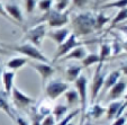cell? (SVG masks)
<instances>
[{"instance_id":"obj_1","label":"cell","mask_w":127,"mask_h":125,"mask_svg":"<svg viewBox=\"0 0 127 125\" xmlns=\"http://www.w3.org/2000/svg\"><path fill=\"white\" fill-rule=\"evenodd\" d=\"M3 48L8 51H14V52L22 53L23 55H25V58L27 59H33V60L37 61V62H43V63H50V60L44 55L42 51L38 47H36L35 45L31 43L26 44H7V43H0Z\"/></svg>"},{"instance_id":"obj_2","label":"cell","mask_w":127,"mask_h":125,"mask_svg":"<svg viewBox=\"0 0 127 125\" xmlns=\"http://www.w3.org/2000/svg\"><path fill=\"white\" fill-rule=\"evenodd\" d=\"M72 27L77 36L79 35H89L96 31L95 27V16L90 12H82L73 16Z\"/></svg>"},{"instance_id":"obj_3","label":"cell","mask_w":127,"mask_h":125,"mask_svg":"<svg viewBox=\"0 0 127 125\" xmlns=\"http://www.w3.org/2000/svg\"><path fill=\"white\" fill-rule=\"evenodd\" d=\"M75 90H77L78 95H79L80 99V105L81 108L80 112L82 113V118H81V124L82 122H84V114L87 112V103H88V80H87L86 76L80 75L79 78L74 81Z\"/></svg>"},{"instance_id":"obj_4","label":"cell","mask_w":127,"mask_h":125,"mask_svg":"<svg viewBox=\"0 0 127 125\" xmlns=\"http://www.w3.org/2000/svg\"><path fill=\"white\" fill-rule=\"evenodd\" d=\"M41 22H47V25L50 27H55V28H61L67 24L69 22V12L65 11H58V10H50L43 16Z\"/></svg>"},{"instance_id":"obj_5","label":"cell","mask_w":127,"mask_h":125,"mask_svg":"<svg viewBox=\"0 0 127 125\" xmlns=\"http://www.w3.org/2000/svg\"><path fill=\"white\" fill-rule=\"evenodd\" d=\"M106 73L103 70V62H99L97 64V68L95 70L94 78H92V84H91V103H94L95 99L99 95L100 90L102 89L103 82H105Z\"/></svg>"},{"instance_id":"obj_6","label":"cell","mask_w":127,"mask_h":125,"mask_svg":"<svg viewBox=\"0 0 127 125\" xmlns=\"http://www.w3.org/2000/svg\"><path fill=\"white\" fill-rule=\"evenodd\" d=\"M77 37L78 36L75 35L74 33L71 34V35H69V37H67V39L65 40L62 44H61V45H59L53 61H58V60H60V59H63L67 53H70L73 48H75L77 46L81 45V43L78 41Z\"/></svg>"},{"instance_id":"obj_7","label":"cell","mask_w":127,"mask_h":125,"mask_svg":"<svg viewBox=\"0 0 127 125\" xmlns=\"http://www.w3.org/2000/svg\"><path fill=\"white\" fill-rule=\"evenodd\" d=\"M45 89V94L50 99L54 100V99L59 98L62 94H64L69 89V84L66 82L60 81V80H52L47 84L44 87Z\"/></svg>"},{"instance_id":"obj_8","label":"cell","mask_w":127,"mask_h":125,"mask_svg":"<svg viewBox=\"0 0 127 125\" xmlns=\"http://www.w3.org/2000/svg\"><path fill=\"white\" fill-rule=\"evenodd\" d=\"M45 36H46L45 24H39V25H37V26L31 28L29 31H27L24 40L31 42V44L35 45L36 47H39L42 44V41H43V39Z\"/></svg>"},{"instance_id":"obj_9","label":"cell","mask_w":127,"mask_h":125,"mask_svg":"<svg viewBox=\"0 0 127 125\" xmlns=\"http://www.w3.org/2000/svg\"><path fill=\"white\" fill-rule=\"evenodd\" d=\"M11 97L14 104L19 108H26V107H29L31 105L35 104V99L32 98L31 96H27L26 94H24L22 90H19L16 87H14L11 90Z\"/></svg>"},{"instance_id":"obj_10","label":"cell","mask_w":127,"mask_h":125,"mask_svg":"<svg viewBox=\"0 0 127 125\" xmlns=\"http://www.w3.org/2000/svg\"><path fill=\"white\" fill-rule=\"evenodd\" d=\"M32 68L37 71V72L41 75V78H42V84L43 87H45L46 84V81L50 79V77L55 72V69L50 64V63H43V62H29Z\"/></svg>"},{"instance_id":"obj_11","label":"cell","mask_w":127,"mask_h":125,"mask_svg":"<svg viewBox=\"0 0 127 125\" xmlns=\"http://www.w3.org/2000/svg\"><path fill=\"white\" fill-rule=\"evenodd\" d=\"M69 35H70V29L66 28V27H61V28H58L55 31H51L48 33H46V36L52 39L58 45H61L69 37Z\"/></svg>"},{"instance_id":"obj_12","label":"cell","mask_w":127,"mask_h":125,"mask_svg":"<svg viewBox=\"0 0 127 125\" xmlns=\"http://www.w3.org/2000/svg\"><path fill=\"white\" fill-rule=\"evenodd\" d=\"M5 9H6V12L9 15V17H11L17 24H22L24 22L23 11L18 5H16V3H7L5 6Z\"/></svg>"},{"instance_id":"obj_13","label":"cell","mask_w":127,"mask_h":125,"mask_svg":"<svg viewBox=\"0 0 127 125\" xmlns=\"http://www.w3.org/2000/svg\"><path fill=\"white\" fill-rule=\"evenodd\" d=\"M127 87L126 81L124 80H118L117 83H115L109 90L108 94V99L109 100H118V98L123 96V94L125 92V89Z\"/></svg>"},{"instance_id":"obj_14","label":"cell","mask_w":127,"mask_h":125,"mask_svg":"<svg viewBox=\"0 0 127 125\" xmlns=\"http://www.w3.org/2000/svg\"><path fill=\"white\" fill-rule=\"evenodd\" d=\"M2 83H3V90L6 95H10L12 88H14V79H15V72L14 71H3L2 72Z\"/></svg>"},{"instance_id":"obj_15","label":"cell","mask_w":127,"mask_h":125,"mask_svg":"<svg viewBox=\"0 0 127 125\" xmlns=\"http://www.w3.org/2000/svg\"><path fill=\"white\" fill-rule=\"evenodd\" d=\"M120 76H122V72H120L119 70L113 71V72H110L108 76H106L105 82H103V86H102V92L109 90V89H110L114 84L117 83L118 80L120 79Z\"/></svg>"},{"instance_id":"obj_16","label":"cell","mask_w":127,"mask_h":125,"mask_svg":"<svg viewBox=\"0 0 127 125\" xmlns=\"http://www.w3.org/2000/svg\"><path fill=\"white\" fill-rule=\"evenodd\" d=\"M82 71V65L71 64L65 69V79L69 82H74L79 78Z\"/></svg>"},{"instance_id":"obj_17","label":"cell","mask_w":127,"mask_h":125,"mask_svg":"<svg viewBox=\"0 0 127 125\" xmlns=\"http://www.w3.org/2000/svg\"><path fill=\"white\" fill-rule=\"evenodd\" d=\"M0 109L5 112L12 121L15 120V117H16V115H17L16 112L10 107V104H9V101H8L7 95H6L5 92H1V91H0Z\"/></svg>"},{"instance_id":"obj_18","label":"cell","mask_w":127,"mask_h":125,"mask_svg":"<svg viewBox=\"0 0 127 125\" xmlns=\"http://www.w3.org/2000/svg\"><path fill=\"white\" fill-rule=\"evenodd\" d=\"M86 56H87L86 47L79 45L75 48H73L70 53H67L66 55L63 58V60H83Z\"/></svg>"},{"instance_id":"obj_19","label":"cell","mask_w":127,"mask_h":125,"mask_svg":"<svg viewBox=\"0 0 127 125\" xmlns=\"http://www.w3.org/2000/svg\"><path fill=\"white\" fill-rule=\"evenodd\" d=\"M105 113H106V108L103 106H101L100 104H95L89 109H87L86 114H84V120H86V117H92L95 120H98Z\"/></svg>"},{"instance_id":"obj_20","label":"cell","mask_w":127,"mask_h":125,"mask_svg":"<svg viewBox=\"0 0 127 125\" xmlns=\"http://www.w3.org/2000/svg\"><path fill=\"white\" fill-rule=\"evenodd\" d=\"M122 104H123V100H113L109 104V106L106 108V118H107L108 121L113 120V118H116Z\"/></svg>"},{"instance_id":"obj_21","label":"cell","mask_w":127,"mask_h":125,"mask_svg":"<svg viewBox=\"0 0 127 125\" xmlns=\"http://www.w3.org/2000/svg\"><path fill=\"white\" fill-rule=\"evenodd\" d=\"M28 59L27 58H19V56H17V58H12L10 59L9 61L7 62V68H9L10 70H18L20 68H23L26 63H28Z\"/></svg>"},{"instance_id":"obj_22","label":"cell","mask_w":127,"mask_h":125,"mask_svg":"<svg viewBox=\"0 0 127 125\" xmlns=\"http://www.w3.org/2000/svg\"><path fill=\"white\" fill-rule=\"evenodd\" d=\"M65 94V99H66L69 106H77L80 103L79 95H78L77 90H66Z\"/></svg>"},{"instance_id":"obj_23","label":"cell","mask_w":127,"mask_h":125,"mask_svg":"<svg viewBox=\"0 0 127 125\" xmlns=\"http://www.w3.org/2000/svg\"><path fill=\"white\" fill-rule=\"evenodd\" d=\"M100 62V58H99V54L97 53H91V54H87V56L82 60V68H87L90 67L92 64H98Z\"/></svg>"},{"instance_id":"obj_24","label":"cell","mask_w":127,"mask_h":125,"mask_svg":"<svg viewBox=\"0 0 127 125\" xmlns=\"http://www.w3.org/2000/svg\"><path fill=\"white\" fill-rule=\"evenodd\" d=\"M67 113V106L65 105H62V104H59L56 105L54 108L52 109V115L55 117V121L56 120H62Z\"/></svg>"},{"instance_id":"obj_25","label":"cell","mask_w":127,"mask_h":125,"mask_svg":"<svg viewBox=\"0 0 127 125\" xmlns=\"http://www.w3.org/2000/svg\"><path fill=\"white\" fill-rule=\"evenodd\" d=\"M108 22H109V17L105 16L101 12L95 16V27H96V29H101Z\"/></svg>"},{"instance_id":"obj_26","label":"cell","mask_w":127,"mask_h":125,"mask_svg":"<svg viewBox=\"0 0 127 125\" xmlns=\"http://www.w3.org/2000/svg\"><path fill=\"white\" fill-rule=\"evenodd\" d=\"M111 55V47L108 44H101L100 46V52H99V58H100V62H105L109 56Z\"/></svg>"},{"instance_id":"obj_27","label":"cell","mask_w":127,"mask_h":125,"mask_svg":"<svg viewBox=\"0 0 127 125\" xmlns=\"http://www.w3.org/2000/svg\"><path fill=\"white\" fill-rule=\"evenodd\" d=\"M126 7H127V0H116V1H113V2L105 3L100 8H102V9H107V8H119V9H123V8Z\"/></svg>"},{"instance_id":"obj_28","label":"cell","mask_w":127,"mask_h":125,"mask_svg":"<svg viewBox=\"0 0 127 125\" xmlns=\"http://www.w3.org/2000/svg\"><path fill=\"white\" fill-rule=\"evenodd\" d=\"M42 120H43V116L38 114L37 108L32 107V111H31V125H41Z\"/></svg>"},{"instance_id":"obj_29","label":"cell","mask_w":127,"mask_h":125,"mask_svg":"<svg viewBox=\"0 0 127 125\" xmlns=\"http://www.w3.org/2000/svg\"><path fill=\"white\" fill-rule=\"evenodd\" d=\"M126 19H127V7L123 8V9H119L118 14L116 15V17L113 19V22H111V26H115L116 24L122 23V22H124V20H126Z\"/></svg>"},{"instance_id":"obj_30","label":"cell","mask_w":127,"mask_h":125,"mask_svg":"<svg viewBox=\"0 0 127 125\" xmlns=\"http://www.w3.org/2000/svg\"><path fill=\"white\" fill-rule=\"evenodd\" d=\"M80 113H81V112H80V108L74 109L73 112H71V113H69L67 115H65L64 117H63L62 120H61L60 122H59V124H58V125H67L72 120H73V118L75 117V116L79 115Z\"/></svg>"},{"instance_id":"obj_31","label":"cell","mask_w":127,"mask_h":125,"mask_svg":"<svg viewBox=\"0 0 127 125\" xmlns=\"http://www.w3.org/2000/svg\"><path fill=\"white\" fill-rule=\"evenodd\" d=\"M38 8L41 11L43 12H48L52 8V5H53V0H39L38 1Z\"/></svg>"},{"instance_id":"obj_32","label":"cell","mask_w":127,"mask_h":125,"mask_svg":"<svg viewBox=\"0 0 127 125\" xmlns=\"http://www.w3.org/2000/svg\"><path fill=\"white\" fill-rule=\"evenodd\" d=\"M71 0H55V10L58 11H63L67 8Z\"/></svg>"},{"instance_id":"obj_33","label":"cell","mask_w":127,"mask_h":125,"mask_svg":"<svg viewBox=\"0 0 127 125\" xmlns=\"http://www.w3.org/2000/svg\"><path fill=\"white\" fill-rule=\"evenodd\" d=\"M36 5H37V0H25V8L28 14H32L35 10Z\"/></svg>"},{"instance_id":"obj_34","label":"cell","mask_w":127,"mask_h":125,"mask_svg":"<svg viewBox=\"0 0 127 125\" xmlns=\"http://www.w3.org/2000/svg\"><path fill=\"white\" fill-rule=\"evenodd\" d=\"M41 125H55V117H54L52 114L45 116V117H43V120H42Z\"/></svg>"},{"instance_id":"obj_35","label":"cell","mask_w":127,"mask_h":125,"mask_svg":"<svg viewBox=\"0 0 127 125\" xmlns=\"http://www.w3.org/2000/svg\"><path fill=\"white\" fill-rule=\"evenodd\" d=\"M37 112H38V114H39V115H42L43 117H45V116L52 114V109H51L48 106H44V105L39 106V107H38V111H37Z\"/></svg>"},{"instance_id":"obj_36","label":"cell","mask_w":127,"mask_h":125,"mask_svg":"<svg viewBox=\"0 0 127 125\" xmlns=\"http://www.w3.org/2000/svg\"><path fill=\"white\" fill-rule=\"evenodd\" d=\"M0 15H1V16H2L3 18H5V19H7L8 22H10V23H15V24H17V23L15 22L14 19H12L11 17H9V15H8L7 12H6L5 6H3L2 3H1V2H0Z\"/></svg>"},{"instance_id":"obj_37","label":"cell","mask_w":127,"mask_h":125,"mask_svg":"<svg viewBox=\"0 0 127 125\" xmlns=\"http://www.w3.org/2000/svg\"><path fill=\"white\" fill-rule=\"evenodd\" d=\"M110 47H111V53H113V54H115V55H117L118 53L122 51V48H123L122 47V44H119L117 41L114 42L113 46H110Z\"/></svg>"},{"instance_id":"obj_38","label":"cell","mask_w":127,"mask_h":125,"mask_svg":"<svg viewBox=\"0 0 127 125\" xmlns=\"http://www.w3.org/2000/svg\"><path fill=\"white\" fill-rule=\"evenodd\" d=\"M73 6L78 8H83L89 3V0H72Z\"/></svg>"},{"instance_id":"obj_39","label":"cell","mask_w":127,"mask_h":125,"mask_svg":"<svg viewBox=\"0 0 127 125\" xmlns=\"http://www.w3.org/2000/svg\"><path fill=\"white\" fill-rule=\"evenodd\" d=\"M14 122L16 123V125H28V122H27V121L25 120L24 117H22V116H18V115H16Z\"/></svg>"},{"instance_id":"obj_40","label":"cell","mask_w":127,"mask_h":125,"mask_svg":"<svg viewBox=\"0 0 127 125\" xmlns=\"http://www.w3.org/2000/svg\"><path fill=\"white\" fill-rule=\"evenodd\" d=\"M125 123H126V116H120L118 118H115L111 125H125Z\"/></svg>"},{"instance_id":"obj_41","label":"cell","mask_w":127,"mask_h":125,"mask_svg":"<svg viewBox=\"0 0 127 125\" xmlns=\"http://www.w3.org/2000/svg\"><path fill=\"white\" fill-rule=\"evenodd\" d=\"M120 72H123L125 76H127V64H123L122 65V68H120V70H119Z\"/></svg>"},{"instance_id":"obj_42","label":"cell","mask_w":127,"mask_h":125,"mask_svg":"<svg viewBox=\"0 0 127 125\" xmlns=\"http://www.w3.org/2000/svg\"><path fill=\"white\" fill-rule=\"evenodd\" d=\"M10 53V51H8V50H6V48H3L2 46H0V54H9Z\"/></svg>"},{"instance_id":"obj_43","label":"cell","mask_w":127,"mask_h":125,"mask_svg":"<svg viewBox=\"0 0 127 125\" xmlns=\"http://www.w3.org/2000/svg\"><path fill=\"white\" fill-rule=\"evenodd\" d=\"M122 47L124 48L125 51H127V42H124V43L122 44Z\"/></svg>"},{"instance_id":"obj_44","label":"cell","mask_w":127,"mask_h":125,"mask_svg":"<svg viewBox=\"0 0 127 125\" xmlns=\"http://www.w3.org/2000/svg\"><path fill=\"white\" fill-rule=\"evenodd\" d=\"M2 72H3V70H2V68H1V65H0V82H1V77H2Z\"/></svg>"},{"instance_id":"obj_45","label":"cell","mask_w":127,"mask_h":125,"mask_svg":"<svg viewBox=\"0 0 127 125\" xmlns=\"http://www.w3.org/2000/svg\"><path fill=\"white\" fill-rule=\"evenodd\" d=\"M83 125H95V124H92L91 122H90V121H86V122H84V124Z\"/></svg>"},{"instance_id":"obj_46","label":"cell","mask_w":127,"mask_h":125,"mask_svg":"<svg viewBox=\"0 0 127 125\" xmlns=\"http://www.w3.org/2000/svg\"><path fill=\"white\" fill-rule=\"evenodd\" d=\"M107 1H109V0H101V2H107Z\"/></svg>"},{"instance_id":"obj_47","label":"cell","mask_w":127,"mask_h":125,"mask_svg":"<svg viewBox=\"0 0 127 125\" xmlns=\"http://www.w3.org/2000/svg\"><path fill=\"white\" fill-rule=\"evenodd\" d=\"M67 125H75V124H74V123H71V122H70V123H69V124H67Z\"/></svg>"},{"instance_id":"obj_48","label":"cell","mask_w":127,"mask_h":125,"mask_svg":"<svg viewBox=\"0 0 127 125\" xmlns=\"http://www.w3.org/2000/svg\"><path fill=\"white\" fill-rule=\"evenodd\" d=\"M125 125H127V123H125Z\"/></svg>"},{"instance_id":"obj_49","label":"cell","mask_w":127,"mask_h":125,"mask_svg":"<svg viewBox=\"0 0 127 125\" xmlns=\"http://www.w3.org/2000/svg\"><path fill=\"white\" fill-rule=\"evenodd\" d=\"M126 116H127V114H126Z\"/></svg>"}]
</instances>
